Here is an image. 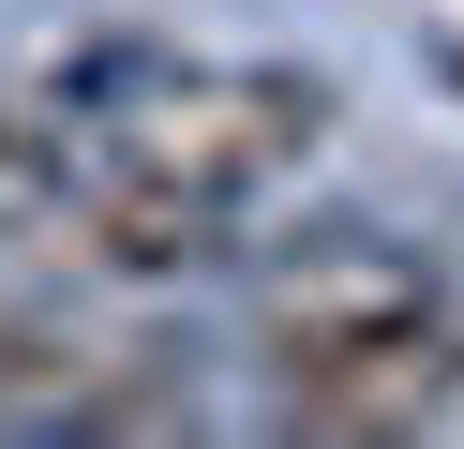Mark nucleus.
I'll return each instance as SVG.
<instances>
[{"label":"nucleus","instance_id":"nucleus-1","mask_svg":"<svg viewBox=\"0 0 464 449\" xmlns=\"http://www.w3.org/2000/svg\"><path fill=\"white\" fill-rule=\"evenodd\" d=\"M314 135H330V90L314 75H285V60H165V45L105 60V75L61 105L75 180H121V195H165V210L270 195Z\"/></svg>","mask_w":464,"mask_h":449},{"label":"nucleus","instance_id":"nucleus-2","mask_svg":"<svg viewBox=\"0 0 464 449\" xmlns=\"http://www.w3.org/2000/svg\"><path fill=\"white\" fill-rule=\"evenodd\" d=\"M255 329H270V375L285 359H344V345H390V329H450V269L420 239H374V225H330L300 255L255 269Z\"/></svg>","mask_w":464,"mask_h":449},{"label":"nucleus","instance_id":"nucleus-3","mask_svg":"<svg viewBox=\"0 0 464 449\" xmlns=\"http://www.w3.org/2000/svg\"><path fill=\"white\" fill-rule=\"evenodd\" d=\"M464 405V315L450 329H390V345H344V359H285L270 419L285 434H420V419Z\"/></svg>","mask_w":464,"mask_h":449}]
</instances>
